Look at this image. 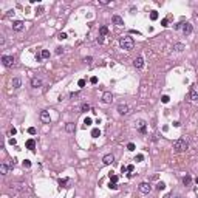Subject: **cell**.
<instances>
[{"label":"cell","mask_w":198,"mask_h":198,"mask_svg":"<svg viewBox=\"0 0 198 198\" xmlns=\"http://www.w3.org/2000/svg\"><path fill=\"white\" fill-rule=\"evenodd\" d=\"M28 133H29V135H36V129H34V127H29V129H28Z\"/></svg>","instance_id":"7bdbcfd3"},{"label":"cell","mask_w":198,"mask_h":198,"mask_svg":"<svg viewBox=\"0 0 198 198\" xmlns=\"http://www.w3.org/2000/svg\"><path fill=\"white\" fill-rule=\"evenodd\" d=\"M77 85H79V87H85V79H79Z\"/></svg>","instance_id":"ab89813d"},{"label":"cell","mask_w":198,"mask_h":198,"mask_svg":"<svg viewBox=\"0 0 198 198\" xmlns=\"http://www.w3.org/2000/svg\"><path fill=\"white\" fill-rule=\"evenodd\" d=\"M172 198H184V197H181V195H175V197H172Z\"/></svg>","instance_id":"9f6ffc18"},{"label":"cell","mask_w":198,"mask_h":198,"mask_svg":"<svg viewBox=\"0 0 198 198\" xmlns=\"http://www.w3.org/2000/svg\"><path fill=\"white\" fill-rule=\"evenodd\" d=\"M31 87H33V88L42 87V81H40V79H37V77H33V79H31Z\"/></svg>","instance_id":"ac0fdd59"},{"label":"cell","mask_w":198,"mask_h":198,"mask_svg":"<svg viewBox=\"0 0 198 198\" xmlns=\"http://www.w3.org/2000/svg\"><path fill=\"white\" fill-rule=\"evenodd\" d=\"M110 181H112V183H116V181H118V175H115L113 172H110Z\"/></svg>","instance_id":"f546056e"},{"label":"cell","mask_w":198,"mask_h":198,"mask_svg":"<svg viewBox=\"0 0 198 198\" xmlns=\"http://www.w3.org/2000/svg\"><path fill=\"white\" fill-rule=\"evenodd\" d=\"M37 14H42V12H43V8H42V6H39V8H37Z\"/></svg>","instance_id":"816d5d0a"},{"label":"cell","mask_w":198,"mask_h":198,"mask_svg":"<svg viewBox=\"0 0 198 198\" xmlns=\"http://www.w3.org/2000/svg\"><path fill=\"white\" fill-rule=\"evenodd\" d=\"M68 183H70V180H67V178H64V180H59V186L60 187H68Z\"/></svg>","instance_id":"44dd1931"},{"label":"cell","mask_w":198,"mask_h":198,"mask_svg":"<svg viewBox=\"0 0 198 198\" xmlns=\"http://www.w3.org/2000/svg\"><path fill=\"white\" fill-rule=\"evenodd\" d=\"M115 161V156H113L112 153H108V155H105V156L102 158V163L105 164V166H110V164Z\"/></svg>","instance_id":"5bb4252c"},{"label":"cell","mask_w":198,"mask_h":198,"mask_svg":"<svg viewBox=\"0 0 198 198\" xmlns=\"http://www.w3.org/2000/svg\"><path fill=\"white\" fill-rule=\"evenodd\" d=\"M34 147H36V141H34V139H28V141H26V149L34 150Z\"/></svg>","instance_id":"d6986e66"},{"label":"cell","mask_w":198,"mask_h":198,"mask_svg":"<svg viewBox=\"0 0 198 198\" xmlns=\"http://www.w3.org/2000/svg\"><path fill=\"white\" fill-rule=\"evenodd\" d=\"M108 187H110V189H113V190H116V189H118V184H116V183H112V181H110Z\"/></svg>","instance_id":"d590c367"},{"label":"cell","mask_w":198,"mask_h":198,"mask_svg":"<svg viewBox=\"0 0 198 198\" xmlns=\"http://www.w3.org/2000/svg\"><path fill=\"white\" fill-rule=\"evenodd\" d=\"M99 33H101V36L104 37V36H105V34H107V33H108V28L105 26V25H102V26L99 28Z\"/></svg>","instance_id":"cb8c5ba5"},{"label":"cell","mask_w":198,"mask_h":198,"mask_svg":"<svg viewBox=\"0 0 198 198\" xmlns=\"http://www.w3.org/2000/svg\"><path fill=\"white\" fill-rule=\"evenodd\" d=\"M40 121L43 124H50V122H51V116H50L48 110H42L40 112Z\"/></svg>","instance_id":"ba28073f"},{"label":"cell","mask_w":198,"mask_h":198,"mask_svg":"<svg viewBox=\"0 0 198 198\" xmlns=\"http://www.w3.org/2000/svg\"><path fill=\"white\" fill-rule=\"evenodd\" d=\"M99 3H101V5H108L110 2H108V0H99Z\"/></svg>","instance_id":"f907efd6"},{"label":"cell","mask_w":198,"mask_h":198,"mask_svg":"<svg viewBox=\"0 0 198 198\" xmlns=\"http://www.w3.org/2000/svg\"><path fill=\"white\" fill-rule=\"evenodd\" d=\"M184 48H186V47H184L183 43H175V45H173V50H175V51H178V53H181Z\"/></svg>","instance_id":"7402d4cb"},{"label":"cell","mask_w":198,"mask_h":198,"mask_svg":"<svg viewBox=\"0 0 198 198\" xmlns=\"http://www.w3.org/2000/svg\"><path fill=\"white\" fill-rule=\"evenodd\" d=\"M0 47H5V37H3V36H0Z\"/></svg>","instance_id":"60d3db41"},{"label":"cell","mask_w":198,"mask_h":198,"mask_svg":"<svg viewBox=\"0 0 198 198\" xmlns=\"http://www.w3.org/2000/svg\"><path fill=\"white\" fill-rule=\"evenodd\" d=\"M23 28H25V25H23L22 20H14V22H12V29H14V31H22Z\"/></svg>","instance_id":"9c48e42d"},{"label":"cell","mask_w":198,"mask_h":198,"mask_svg":"<svg viewBox=\"0 0 198 198\" xmlns=\"http://www.w3.org/2000/svg\"><path fill=\"white\" fill-rule=\"evenodd\" d=\"M2 64H3V67H6V68H11V67H14V57L5 54V56H2Z\"/></svg>","instance_id":"277c9868"},{"label":"cell","mask_w":198,"mask_h":198,"mask_svg":"<svg viewBox=\"0 0 198 198\" xmlns=\"http://www.w3.org/2000/svg\"><path fill=\"white\" fill-rule=\"evenodd\" d=\"M11 189L16 193H22V192L26 190V184L22 183V181H20V183H11Z\"/></svg>","instance_id":"3957f363"},{"label":"cell","mask_w":198,"mask_h":198,"mask_svg":"<svg viewBox=\"0 0 198 198\" xmlns=\"http://www.w3.org/2000/svg\"><path fill=\"white\" fill-rule=\"evenodd\" d=\"M158 19V12L156 11H152L150 12V20H156Z\"/></svg>","instance_id":"f1b7e54d"},{"label":"cell","mask_w":198,"mask_h":198,"mask_svg":"<svg viewBox=\"0 0 198 198\" xmlns=\"http://www.w3.org/2000/svg\"><path fill=\"white\" fill-rule=\"evenodd\" d=\"M70 98H71V99H77V98H79V93H77V91H74V93L70 95Z\"/></svg>","instance_id":"74e56055"},{"label":"cell","mask_w":198,"mask_h":198,"mask_svg":"<svg viewBox=\"0 0 198 198\" xmlns=\"http://www.w3.org/2000/svg\"><path fill=\"white\" fill-rule=\"evenodd\" d=\"M189 98H190V101H192V102L198 101V95H197V91H195V90H192V91H190V95H189Z\"/></svg>","instance_id":"603a6c76"},{"label":"cell","mask_w":198,"mask_h":198,"mask_svg":"<svg viewBox=\"0 0 198 198\" xmlns=\"http://www.w3.org/2000/svg\"><path fill=\"white\" fill-rule=\"evenodd\" d=\"M161 101H163V104H167V102H169V101H170V98H169V96H167V95H164L163 98H161Z\"/></svg>","instance_id":"d6a6232c"},{"label":"cell","mask_w":198,"mask_h":198,"mask_svg":"<svg viewBox=\"0 0 198 198\" xmlns=\"http://www.w3.org/2000/svg\"><path fill=\"white\" fill-rule=\"evenodd\" d=\"M23 167L29 169V167H31V161H29V159H25V161H23Z\"/></svg>","instance_id":"1f68e13d"},{"label":"cell","mask_w":198,"mask_h":198,"mask_svg":"<svg viewBox=\"0 0 198 198\" xmlns=\"http://www.w3.org/2000/svg\"><path fill=\"white\" fill-rule=\"evenodd\" d=\"M119 45H121V48H122V50L130 51V50H133V47H135V40H133L132 36H124V37H121V39H119Z\"/></svg>","instance_id":"6da1fadb"},{"label":"cell","mask_w":198,"mask_h":198,"mask_svg":"<svg viewBox=\"0 0 198 198\" xmlns=\"http://www.w3.org/2000/svg\"><path fill=\"white\" fill-rule=\"evenodd\" d=\"M187 147H189V142H187L186 138H180V139H176L173 142V149H175V152H178V153L187 150Z\"/></svg>","instance_id":"7a4b0ae2"},{"label":"cell","mask_w":198,"mask_h":198,"mask_svg":"<svg viewBox=\"0 0 198 198\" xmlns=\"http://www.w3.org/2000/svg\"><path fill=\"white\" fill-rule=\"evenodd\" d=\"M142 159H144V155H136L135 161H142Z\"/></svg>","instance_id":"ee69618b"},{"label":"cell","mask_w":198,"mask_h":198,"mask_svg":"<svg viewBox=\"0 0 198 198\" xmlns=\"http://www.w3.org/2000/svg\"><path fill=\"white\" fill-rule=\"evenodd\" d=\"M181 29H183V34L184 36H189V34H190V33H192V23H183V28H181Z\"/></svg>","instance_id":"7c38bea8"},{"label":"cell","mask_w":198,"mask_h":198,"mask_svg":"<svg viewBox=\"0 0 198 198\" xmlns=\"http://www.w3.org/2000/svg\"><path fill=\"white\" fill-rule=\"evenodd\" d=\"M42 59H48L50 57V51H48V50H42Z\"/></svg>","instance_id":"83f0119b"},{"label":"cell","mask_w":198,"mask_h":198,"mask_svg":"<svg viewBox=\"0 0 198 198\" xmlns=\"http://www.w3.org/2000/svg\"><path fill=\"white\" fill-rule=\"evenodd\" d=\"M195 183H197V184H198V176H197V178H195Z\"/></svg>","instance_id":"6f0895ef"},{"label":"cell","mask_w":198,"mask_h":198,"mask_svg":"<svg viewBox=\"0 0 198 198\" xmlns=\"http://www.w3.org/2000/svg\"><path fill=\"white\" fill-rule=\"evenodd\" d=\"M102 42H104V37L99 36V37H98V43H102Z\"/></svg>","instance_id":"f5cc1de1"},{"label":"cell","mask_w":198,"mask_h":198,"mask_svg":"<svg viewBox=\"0 0 198 198\" xmlns=\"http://www.w3.org/2000/svg\"><path fill=\"white\" fill-rule=\"evenodd\" d=\"M57 37H59L60 40H64V39H67V34H65V33H59V34H57Z\"/></svg>","instance_id":"8d00e7d4"},{"label":"cell","mask_w":198,"mask_h":198,"mask_svg":"<svg viewBox=\"0 0 198 198\" xmlns=\"http://www.w3.org/2000/svg\"><path fill=\"white\" fill-rule=\"evenodd\" d=\"M121 170H122V173H125V172H127V167L122 166V167H121Z\"/></svg>","instance_id":"11a10c76"},{"label":"cell","mask_w":198,"mask_h":198,"mask_svg":"<svg viewBox=\"0 0 198 198\" xmlns=\"http://www.w3.org/2000/svg\"><path fill=\"white\" fill-rule=\"evenodd\" d=\"M84 62H85V64H91V62H93V57H90V56H88V57H85V59H84Z\"/></svg>","instance_id":"f35d334b"},{"label":"cell","mask_w":198,"mask_h":198,"mask_svg":"<svg viewBox=\"0 0 198 198\" xmlns=\"http://www.w3.org/2000/svg\"><path fill=\"white\" fill-rule=\"evenodd\" d=\"M90 82L93 84V85H95V84H98V77H96V76H93V77L90 79Z\"/></svg>","instance_id":"c3c4849f"},{"label":"cell","mask_w":198,"mask_h":198,"mask_svg":"<svg viewBox=\"0 0 198 198\" xmlns=\"http://www.w3.org/2000/svg\"><path fill=\"white\" fill-rule=\"evenodd\" d=\"M9 144H11V146H16V144H17V141H16L14 138H11V139H9Z\"/></svg>","instance_id":"681fc988"},{"label":"cell","mask_w":198,"mask_h":198,"mask_svg":"<svg viewBox=\"0 0 198 198\" xmlns=\"http://www.w3.org/2000/svg\"><path fill=\"white\" fill-rule=\"evenodd\" d=\"M11 85H12L14 90H19V88L22 87V79H20V77H14V79L11 81Z\"/></svg>","instance_id":"4fadbf2b"},{"label":"cell","mask_w":198,"mask_h":198,"mask_svg":"<svg viewBox=\"0 0 198 198\" xmlns=\"http://www.w3.org/2000/svg\"><path fill=\"white\" fill-rule=\"evenodd\" d=\"M112 20H113V23H115V25H118V26H122V25H124V19L119 17V16H113Z\"/></svg>","instance_id":"2e32d148"},{"label":"cell","mask_w":198,"mask_h":198,"mask_svg":"<svg viewBox=\"0 0 198 198\" xmlns=\"http://www.w3.org/2000/svg\"><path fill=\"white\" fill-rule=\"evenodd\" d=\"M62 53H64V48H62V47H57V48H56V54H62Z\"/></svg>","instance_id":"bcb514c9"},{"label":"cell","mask_w":198,"mask_h":198,"mask_svg":"<svg viewBox=\"0 0 198 198\" xmlns=\"http://www.w3.org/2000/svg\"><path fill=\"white\" fill-rule=\"evenodd\" d=\"M167 23H169V20H167V19H163V20H161V25H163V26H169Z\"/></svg>","instance_id":"7dc6e473"},{"label":"cell","mask_w":198,"mask_h":198,"mask_svg":"<svg viewBox=\"0 0 198 198\" xmlns=\"http://www.w3.org/2000/svg\"><path fill=\"white\" fill-rule=\"evenodd\" d=\"M9 169H11V166H8V164H5V163H2V164H0V173H2L3 176H5V175H8Z\"/></svg>","instance_id":"9a60e30c"},{"label":"cell","mask_w":198,"mask_h":198,"mask_svg":"<svg viewBox=\"0 0 198 198\" xmlns=\"http://www.w3.org/2000/svg\"><path fill=\"white\" fill-rule=\"evenodd\" d=\"M16 133H17V130H16L14 127H11V129H9V135H11V136H14Z\"/></svg>","instance_id":"b9f144b4"},{"label":"cell","mask_w":198,"mask_h":198,"mask_svg":"<svg viewBox=\"0 0 198 198\" xmlns=\"http://www.w3.org/2000/svg\"><path fill=\"white\" fill-rule=\"evenodd\" d=\"M65 132H67V133H74V132H76V125H74L73 122L65 124Z\"/></svg>","instance_id":"e0dca14e"},{"label":"cell","mask_w":198,"mask_h":198,"mask_svg":"<svg viewBox=\"0 0 198 198\" xmlns=\"http://www.w3.org/2000/svg\"><path fill=\"white\" fill-rule=\"evenodd\" d=\"M156 189H158V190H164V189H166V183H163V181H159V183L156 184Z\"/></svg>","instance_id":"4316f807"},{"label":"cell","mask_w":198,"mask_h":198,"mask_svg":"<svg viewBox=\"0 0 198 198\" xmlns=\"http://www.w3.org/2000/svg\"><path fill=\"white\" fill-rule=\"evenodd\" d=\"M135 124H136V129H138V132H139L141 135H146L147 133V124H146V121L138 119Z\"/></svg>","instance_id":"8992f818"},{"label":"cell","mask_w":198,"mask_h":198,"mask_svg":"<svg viewBox=\"0 0 198 198\" xmlns=\"http://www.w3.org/2000/svg\"><path fill=\"white\" fill-rule=\"evenodd\" d=\"M91 122H93V121H91V118H85V121H84L85 127H87V125H91Z\"/></svg>","instance_id":"836d02e7"},{"label":"cell","mask_w":198,"mask_h":198,"mask_svg":"<svg viewBox=\"0 0 198 198\" xmlns=\"http://www.w3.org/2000/svg\"><path fill=\"white\" fill-rule=\"evenodd\" d=\"M190 183H192L190 175H186V176L183 178V184H184V186H190Z\"/></svg>","instance_id":"ffe728a7"},{"label":"cell","mask_w":198,"mask_h":198,"mask_svg":"<svg viewBox=\"0 0 198 198\" xmlns=\"http://www.w3.org/2000/svg\"><path fill=\"white\" fill-rule=\"evenodd\" d=\"M180 125H181L180 121H175V122H173V127H180Z\"/></svg>","instance_id":"db71d44e"},{"label":"cell","mask_w":198,"mask_h":198,"mask_svg":"<svg viewBox=\"0 0 198 198\" xmlns=\"http://www.w3.org/2000/svg\"><path fill=\"white\" fill-rule=\"evenodd\" d=\"M135 149H136V147H135V144H133V142H129V144H127V150H130V152H133Z\"/></svg>","instance_id":"4dcf8cb0"},{"label":"cell","mask_w":198,"mask_h":198,"mask_svg":"<svg viewBox=\"0 0 198 198\" xmlns=\"http://www.w3.org/2000/svg\"><path fill=\"white\" fill-rule=\"evenodd\" d=\"M133 65H135V68H138V70H141L142 67H144V59H142L141 56H138L136 59L133 60Z\"/></svg>","instance_id":"30bf717a"},{"label":"cell","mask_w":198,"mask_h":198,"mask_svg":"<svg viewBox=\"0 0 198 198\" xmlns=\"http://www.w3.org/2000/svg\"><path fill=\"white\" fill-rule=\"evenodd\" d=\"M112 101H113V95L110 93V91H105V93L102 95V102L104 104H112Z\"/></svg>","instance_id":"8fae6325"},{"label":"cell","mask_w":198,"mask_h":198,"mask_svg":"<svg viewBox=\"0 0 198 198\" xmlns=\"http://www.w3.org/2000/svg\"><path fill=\"white\" fill-rule=\"evenodd\" d=\"M81 110H82L84 113H87V112H90V110H91V107H90V104H87V102H85V104H82V107H81Z\"/></svg>","instance_id":"d4e9b609"},{"label":"cell","mask_w":198,"mask_h":198,"mask_svg":"<svg viewBox=\"0 0 198 198\" xmlns=\"http://www.w3.org/2000/svg\"><path fill=\"white\" fill-rule=\"evenodd\" d=\"M133 170H135V166H133V164H129V166H127V172L133 173Z\"/></svg>","instance_id":"e575fe53"},{"label":"cell","mask_w":198,"mask_h":198,"mask_svg":"<svg viewBox=\"0 0 198 198\" xmlns=\"http://www.w3.org/2000/svg\"><path fill=\"white\" fill-rule=\"evenodd\" d=\"M180 28H183V23H181V22H180V23H175V25H173V29H180Z\"/></svg>","instance_id":"f6af8a7d"},{"label":"cell","mask_w":198,"mask_h":198,"mask_svg":"<svg viewBox=\"0 0 198 198\" xmlns=\"http://www.w3.org/2000/svg\"><path fill=\"white\" fill-rule=\"evenodd\" d=\"M138 189H139L141 193H150V192H152V184L144 181V183H141L139 186H138Z\"/></svg>","instance_id":"52a82bcc"},{"label":"cell","mask_w":198,"mask_h":198,"mask_svg":"<svg viewBox=\"0 0 198 198\" xmlns=\"http://www.w3.org/2000/svg\"><path fill=\"white\" fill-rule=\"evenodd\" d=\"M91 136H93V138L101 136V130L99 129H93V130H91Z\"/></svg>","instance_id":"484cf974"},{"label":"cell","mask_w":198,"mask_h":198,"mask_svg":"<svg viewBox=\"0 0 198 198\" xmlns=\"http://www.w3.org/2000/svg\"><path fill=\"white\" fill-rule=\"evenodd\" d=\"M130 112H132V108L129 107V104H119L118 105V113L119 115L127 116V115H130Z\"/></svg>","instance_id":"5b68a950"}]
</instances>
